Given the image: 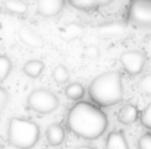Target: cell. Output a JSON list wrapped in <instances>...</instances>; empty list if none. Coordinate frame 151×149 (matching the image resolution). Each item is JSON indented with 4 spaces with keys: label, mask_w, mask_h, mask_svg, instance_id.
I'll list each match as a JSON object with an SVG mask.
<instances>
[{
    "label": "cell",
    "mask_w": 151,
    "mask_h": 149,
    "mask_svg": "<svg viewBox=\"0 0 151 149\" xmlns=\"http://www.w3.org/2000/svg\"><path fill=\"white\" fill-rule=\"evenodd\" d=\"M7 104H9V94H7V91H6L4 88L0 86V115H1L3 111L6 110Z\"/></svg>",
    "instance_id": "44dd1931"
},
{
    "label": "cell",
    "mask_w": 151,
    "mask_h": 149,
    "mask_svg": "<svg viewBox=\"0 0 151 149\" xmlns=\"http://www.w3.org/2000/svg\"><path fill=\"white\" fill-rule=\"evenodd\" d=\"M46 139L50 146H60L65 140V129L60 124H50L46 130Z\"/></svg>",
    "instance_id": "8fae6325"
},
{
    "label": "cell",
    "mask_w": 151,
    "mask_h": 149,
    "mask_svg": "<svg viewBox=\"0 0 151 149\" xmlns=\"http://www.w3.org/2000/svg\"><path fill=\"white\" fill-rule=\"evenodd\" d=\"M27 105L38 114H50L57 110L59 98L49 89H34L27 98Z\"/></svg>",
    "instance_id": "277c9868"
},
{
    "label": "cell",
    "mask_w": 151,
    "mask_h": 149,
    "mask_svg": "<svg viewBox=\"0 0 151 149\" xmlns=\"http://www.w3.org/2000/svg\"><path fill=\"white\" fill-rule=\"evenodd\" d=\"M3 9L12 15H24L28 10V4L22 0H6L3 1Z\"/></svg>",
    "instance_id": "5bb4252c"
},
{
    "label": "cell",
    "mask_w": 151,
    "mask_h": 149,
    "mask_svg": "<svg viewBox=\"0 0 151 149\" xmlns=\"http://www.w3.org/2000/svg\"><path fill=\"white\" fill-rule=\"evenodd\" d=\"M107 117L100 108L91 102H76L68 113V129L78 138L94 140L107 129Z\"/></svg>",
    "instance_id": "6da1fadb"
},
{
    "label": "cell",
    "mask_w": 151,
    "mask_h": 149,
    "mask_svg": "<svg viewBox=\"0 0 151 149\" xmlns=\"http://www.w3.org/2000/svg\"><path fill=\"white\" fill-rule=\"evenodd\" d=\"M138 149H151V133H145L138 139Z\"/></svg>",
    "instance_id": "7402d4cb"
},
{
    "label": "cell",
    "mask_w": 151,
    "mask_h": 149,
    "mask_svg": "<svg viewBox=\"0 0 151 149\" xmlns=\"http://www.w3.org/2000/svg\"><path fill=\"white\" fill-rule=\"evenodd\" d=\"M139 120H141V123H142L144 127H147V129L151 130V102L142 110V113L139 114Z\"/></svg>",
    "instance_id": "ffe728a7"
},
{
    "label": "cell",
    "mask_w": 151,
    "mask_h": 149,
    "mask_svg": "<svg viewBox=\"0 0 151 149\" xmlns=\"http://www.w3.org/2000/svg\"><path fill=\"white\" fill-rule=\"evenodd\" d=\"M82 31H84V29H82L81 25H78V24H70V25H68V26L65 28V31H63V38H65L66 41H72V40L81 37Z\"/></svg>",
    "instance_id": "2e32d148"
},
{
    "label": "cell",
    "mask_w": 151,
    "mask_h": 149,
    "mask_svg": "<svg viewBox=\"0 0 151 149\" xmlns=\"http://www.w3.org/2000/svg\"><path fill=\"white\" fill-rule=\"evenodd\" d=\"M90 98L100 107H111L123 99V85L119 72L111 70L99 75L88 88Z\"/></svg>",
    "instance_id": "7a4b0ae2"
},
{
    "label": "cell",
    "mask_w": 151,
    "mask_h": 149,
    "mask_svg": "<svg viewBox=\"0 0 151 149\" xmlns=\"http://www.w3.org/2000/svg\"><path fill=\"white\" fill-rule=\"evenodd\" d=\"M53 79L57 83H66L69 81V70H68V67L63 66V64H57L53 69Z\"/></svg>",
    "instance_id": "e0dca14e"
},
{
    "label": "cell",
    "mask_w": 151,
    "mask_h": 149,
    "mask_svg": "<svg viewBox=\"0 0 151 149\" xmlns=\"http://www.w3.org/2000/svg\"><path fill=\"white\" fill-rule=\"evenodd\" d=\"M0 149H4V148H3V145H1V143H0Z\"/></svg>",
    "instance_id": "d4e9b609"
},
{
    "label": "cell",
    "mask_w": 151,
    "mask_h": 149,
    "mask_svg": "<svg viewBox=\"0 0 151 149\" xmlns=\"http://www.w3.org/2000/svg\"><path fill=\"white\" fill-rule=\"evenodd\" d=\"M12 72V61L7 56L0 54V82L7 79V76Z\"/></svg>",
    "instance_id": "ac0fdd59"
},
{
    "label": "cell",
    "mask_w": 151,
    "mask_h": 149,
    "mask_svg": "<svg viewBox=\"0 0 151 149\" xmlns=\"http://www.w3.org/2000/svg\"><path fill=\"white\" fill-rule=\"evenodd\" d=\"M117 117H119V121H120L122 124H132V123H135V121L139 118V111H138L137 105H134V104H126V105H123V107L119 110Z\"/></svg>",
    "instance_id": "30bf717a"
},
{
    "label": "cell",
    "mask_w": 151,
    "mask_h": 149,
    "mask_svg": "<svg viewBox=\"0 0 151 149\" xmlns=\"http://www.w3.org/2000/svg\"><path fill=\"white\" fill-rule=\"evenodd\" d=\"M84 54L87 57H90V58H97L100 56V50H99V47H96V46H88V47H85V50H84Z\"/></svg>",
    "instance_id": "603a6c76"
},
{
    "label": "cell",
    "mask_w": 151,
    "mask_h": 149,
    "mask_svg": "<svg viewBox=\"0 0 151 149\" xmlns=\"http://www.w3.org/2000/svg\"><path fill=\"white\" fill-rule=\"evenodd\" d=\"M84 94H85V89H84V86H82L81 83H78V82L69 83V85L65 88V97L72 99V101L81 99L84 97Z\"/></svg>",
    "instance_id": "9a60e30c"
},
{
    "label": "cell",
    "mask_w": 151,
    "mask_h": 149,
    "mask_svg": "<svg viewBox=\"0 0 151 149\" xmlns=\"http://www.w3.org/2000/svg\"><path fill=\"white\" fill-rule=\"evenodd\" d=\"M106 149H129L126 138L122 132H111L106 139Z\"/></svg>",
    "instance_id": "7c38bea8"
},
{
    "label": "cell",
    "mask_w": 151,
    "mask_h": 149,
    "mask_svg": "<svg viewBox=\"0 0 151 149\" xmlns=\"http://www.w3.org/2000/svg\"><path fill=\"white\" fill-rule=\"evenodd\" d=\"M69 4L82 12H94L99 7L110 4V0H69Z\"/></svg>",
    "instance_id": "9c48e42d"
},
{
    "label": "cell",
    "mask_w": 151,
    "mask_h": 149,
    "mask_svg": "<svg viewBox=\"0 0 151 149\" xmlns=\"http://www.w3.org/2000/svg\"><path fill=\"white\" fill-rule=\"evenodd\" d=\"M145 56L141 53V51H137V50H131V51H125L122 56H120V64L122 67L125 69L126 73L135 76V75H139L144 67H145Z\"/></svg>",
    "instance_id": "8992f818"
},
{
    "label": "cell",
    "mask_w": 151,
    "mask_h": 149,
    "mask_svg": "<svg viewBox=\"0 0 151 149\" xmlns=\"http://www.w3.org/2000/svg\"><path fill=\"white\" fill-rule=\"evenodd\" d=\"M22 70H24V73H25L28 78L37 79L38 76H41V73H43V70H44V63H43L41 60H37V58L28 60V61L24 64Z\"/></svg>",
    "instance_id": "4fadbf2b"
},
{
    "label": "cell",
    "mask_w": 151,
    "mask_h": 149,
    "mask_svg": "<svg viewBox=\"0 0 151 149\" xmlns=\"http://www.w3.org/2000/svg\"><path fill=\"white\" fill-rule=\"evenodd\" d=\"M128 24L134 28L151 29V0H134L129 3Z\"/></svg>",
    "instance_id": "5b68a950"
},
{
    "label": "cell",
    "mask_w": 151,
    "mask_h": 149,
    "mask_svg": "<svg viewBox=\"0 0 151 149\" xmlns=\"http://www.w3.org/2000/svg\"><path fill=\"white\" fill-rule=\"evenodd\" d=\"M65 4L63 0H40L37 3V12L43 18H54L63 10Z\"/></svg>",
    "instance_id": "ba28073f"
},
{
    "label": "cell",
    "mask_w": 151,
    "mask_h": 149,
    "mask_svg": "<svg viewBox=\"0 0 151 149\" xmlns=\"http://www.w3.org/2000/svg\"><path fill=\"white\" fill-rule=\"evenodd\" d=\"M138 88H139V91H141L142 94L150 95L151 97V73L145 75V76H142V78L139 79V82H138Z\"/></svg>",
    "instance_id": "d6986e66"
},
{
    "label": "cell",
    "mask_w": 151,
    "mask_h": 149,
    "mask_svg": "<svg viewBox=\"0 0 151 149\" xmlns=\"http://www.w3.org/2000/svg\"><path fill=\"white\" fill-rule=\"evenodd\" d=\"M75 149H96V148H93V146H88V145H81V146H76Z\"/></svg>",
    "instance_id": "cb8c5ba5"
},
{
    "label": "cell",
    "mask_w": 151,
    "mask_h": 149,
    "mask_svg": "<svg viewBox=\"0 0 151 149\" xmlns=\"http://www.w3.org/2000/svg\"><path fill=\"white\" fill-rule=\"evenodd\" d=\"M18 37L19 40L27 46V47H31V48H41L43 44H44V40L43 37L31 26H21L19 31H18Z\"/></svg>",
    "instance_id": "52a82bcc"
},
{
    "label": "cell",
    "mask_w": 151,
    "mask_h": 149,
    "mask_svg": "<svg viewBox=\"0 0 151 149\" xmlns=\"http://www.w3.org/2000/svg\"><path fill=\"white\" fill-rule=\"evenodd\" d=\"M40 139L38 126L24 117H12L7 124V142L16 149H31Z\"/></svg>",
    "instance_id": "3957f363"
}]
</instances>
